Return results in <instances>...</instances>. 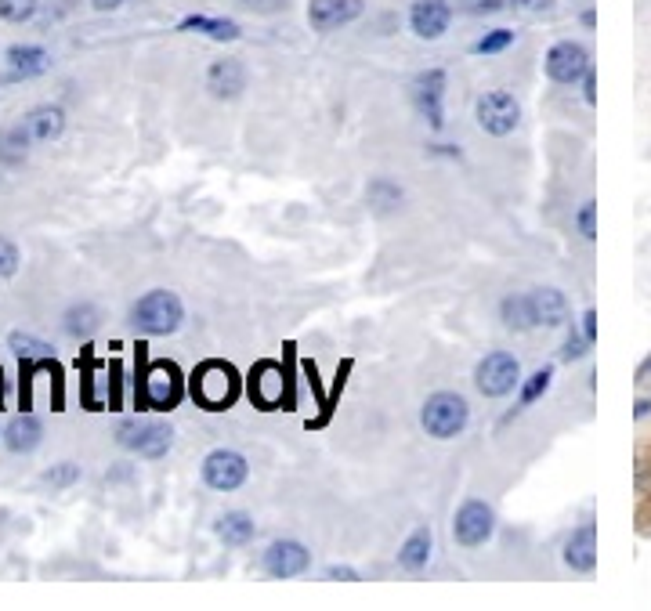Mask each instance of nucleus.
<instances>
[{"label": "nucleus", "mask_w": 651, "mask_h": 611, "mask_svg": "<svg viewBox=\"0 0 651 611\" xmlns=\"http://www.w3.org/2000/svg\"><path fill=\"white\" fill-rule=\"evenodd\" d=\"M192 395L199 398L203 409H228L239 395L236 369L228 366V362H217V358L203 362V366L192 373Z\"/></svg>", "instance_id": "nucleus-3"}, {"label": "nucleus", "mask_w": 651, "mask_h": 611, "mask_svg": "<svg viewBox=\"0 0 651 611\" xmlns=\"http://www.w3.org/2000/svg\"><path fill=\"white\" fill-rule=\"evenodd\" d=\"M550 384H554V366H543L536 369V373L525 380V387H521V409H529V405H536L539 398L547 395Z\"/></svg>", "instance_id": "nucleus-29"}, {"label": "nucleus", "mask_w": 651, "mask_h": 611, "mask_svg": "<svg viewBox=\"0 0 651 611\" xmlns=\"http://www.w3.org/2000/svg\"><path fill=\"white\" fill-rule=\"evenodd\" d=\"M521 384V362L510 351H489L474 369V387L485 398H503Z\"/></svg>", "instance_id": "nucleus-5"}, {"label": "nucleus", "mask_w": 651, "mask_h": 611, "mask_svg": "<svg viewBox=\"0 0 651 611\" xmlns=\"http://www.w3.org/2000/svg\"><path fill=\"white\" fill-rule=\"evenodd\" d=\"M326 575H330V579H359V572H355V568H348V564H330V568H326Z\"/></svg>", "instance_id": "nucleus-41"}, {"label": "nucleus", "mask_w": 651, "mask_h": 611, "mask_svg": "<svg viewBox=\"0 0 651 611\" xmlns=\"http://www.w3.org/2000/svg\"><path fill=\"white\" fill-rule=\"evenodd\" d=\"M214 532L225 546H246V543H254L257 525H254V517L246 514V510H228V514L217 517Z\"/></svg>", "instance_id": "nucleus-19"}, {"label": "nucleus", "mask_w": 651, "mask_h": 611, "mask_svg": "<svg viewBox=\"0 0 651 611\" xmlns=\"http://www.w3.org/2000/svg\"><path fill=\"white\" fill-rule=\"evenodd\" d=\"M583 98H586V105H597V73L594 69H586V76H583Z\"/></svg>", "instance_id": "nucleus-38"}, {"label": "nucleus", "mask_w": 651, "mask_h": 611, "mask_svg": "<svg viewBox=\"0 0 651 611\" xmlns=\"http://www.w3.org/2000/svg\"><path fill=\"white\" fill-rule=\"evenodd\" d=\"M138 409H174L181 398V380L174 362H156L149 373H142V384L134 387Z\"/></svg>", "instance_id": "nucleus-7"}, {"label": "nucleus", "mask_w": 651, "mask_h": 611, "mask_svg": "<svg viewBox=\"0 0 651 611\" xmlns=\"http://www.w3.org/2000/svg\"><path fill=\"white\" fill-rule=\"evenodd\" d=\"M586 69H590V51L583 44H576V40H557L547 51V76L554 84H579Z\"/></svg>", "instance_id": "nucleus-11"}, {"label": "nucleus", "mask_w": 651, "mask_h": 611, "mask_svg": "<svg viewBox=\"0 0 651 611\" xmlns=\"http://www.w3.org/2000/svg\"><path fill=\"white\" fill-rule=\"evenodd\" d=\"M185 322V304L174 290H149L131 308V326L142 337H170Z\"/></svg>", "instance_id": "nucleus-1"}, {"label": "nucleus", "mask_w": 651, "mask_h": 611, "mask_svg": "<svg viewBox=\"0 0 651 611\" xmlns=\"http://www.w3.org/2000/svg\"><path fill=\"white\" fill-rule=\"evenodd\" d=\"M366 196H369V203H373V210H380V214H391V210L402 207V188L387 178L369 181Z\"/></svg>", "instance_id": "nucleus-28"}, {"label": "nucleus", "mask_w": 651, "mask_h": 611, "mask_svg": "<svg viewBox=\"0 0 651 611\" xmlns=\"http://www.w3.org/2000/svg\"><path fill=\"white\" fill-rule=\"evenodd\" d=\"M507 8L525 11V15H539V11H550V8H554V0H507Z\"/></svg>", "instance_id": "nucleus-37"}, {"label": "nucleus", "mask_w": 651, "mask_h": 611, "mask_svg": "<svg viewBox=\"0 0 651 611\" xmlns=\"http://www.w3.org/2000/svg\"><path fill=\"white\" fill-rule=\"evenodd\" d=\"M474 116L489 138H507L521 123V105L510 91H485L474 105Z\"/></svg>", "instance_id": "nucleus-6"}, {"label": "nucleus", "mask_w": 651, "mask_h": 611, "mask_svg": "<svg viewBox=\"0 0 651 611\" xmlns=\"http://www.w3.org/2000/svg\"><path fill=\"white\" fill-rule=\"evenodd\" d=\"M246 11H257V15H275V11H286L290 0H239Z\"/></svg>", "instance_id": "nucleus-36"}, {"label": "nucleus", "mask_w": 651, "mask_h": 611, "mask_svg": "<svg viewBox=\"0 0 651 611\" xmlns=\"http://www.w3.org/2000/svg\"><path fill=\"white\" fill-rule=\"evenodd\" d=\"M449 22H453L449 0H413V8H409V29H413L420 40L445 37Z\"/></svg>", "instance_id": "nucleus-13"}, {"label": "nucleus", "mask_w": 651, "mask_h": 611, "mask_svg": "<svg viewBox=\"0 0 651 611\" xmlns=\"http://www.w3.org/2000/svg\"><path fill=\"white\" fill-rule=\"evenodd\" d=\"M510 44H514V29H492L474 44V55H500Z\"/></svg>", "instance_id": "nucleus-32"}, {"label": "nucleus", "mask_w": 651, "mask_h": 611, "mask_svg": "<svg viewBox=\"0 0 651 611\" xmlns=\"http://www.w3.org/2000/svg\"><path fill=\"white\" fill-rule=\"evenodd\" d=\"M48 66H51V55L44 51V47H37V44H15V47H8V69H11V76H40V73H48Z\"/></svg>", "instance_id": "nucleus-21"}, {"label": "nucleus", "mask_w": 651, "mask_h": 611, "mask_svg": "<svg viewBox=\"0 0 651 611\" xmlns=\"http://www.w3.org/2000/svg\"><path fill=\"white\" fill-rule=\"evenodd\" d=\"M261 564L272 579H293V575H304L312 568V550L297 539H275L261 557Z\"/></svg>", "instance_id": "nucleus-12"}, {"label": "nucleus", "mask_w": 651, "mask_h": 611, "mask_svg": "<svg viewBox=\"0 0 651 611\" xmlns=\"http://www.w3.org/2000/svg\"><path fill=\"white\" fill-rule=\"evenodd\" d=\"M203 481H207V489L214 492H236L246 478H250V463H246L243 452L236 449H214L207 452V460H203Z\"/></svg>", "instance_id": "nucleus-8"}, {"label": "nucleus", "mask_w": 651, "mask_h": 611, "mask_svg": "<svg viewBox=\"0 0 651 611\" xmlns=\"http://www.w3.org/2000/svg\"><path fill=\"white\" fill-rule=\"evenodd\" d=\"M445 84H449L445 69H427L413 80V105L431 131L445 127Z\"/></svg>", "instance_id": "nucleus-10"}, {"label": "nucleus", "mask_w": 651, "mask_h": 611, "mask_svg": "<svg viewBox=\"0 0 651 611\" xmlns=\"http://www.w3.org/2000/svg\"><path fill=\"white\" fill-rule=\"evenodd\" d=\"M565 564L572 572H594V564H597V528L594 525H583L568 536Z\"/></svg>", "instance_id": "nucleus-16"}, {"label": "nucleus", "mask_w": 651, "mask_h": 611, "mask_svg": "<svg viewBox=\"0 0 651 611\" xmlns=\"http://www.w3.org/2000/svg\"><path fill=\"white\" fill-rule=\"evenodd\" d=\"M40 481L48 485V489H55V492H62V489H73L76 481H80V467L76 463H69V460H62V463H51L44 474H40Z\"/></svg>", "instance_id": "nucleus-30"}, {"label": "nucleus", "mask_w": 651, "mask_h": 611, "mask_svg": "<svg viewBox=\"0 0 651 611\" xmlns=\"http://www.w3.org/2000/svg\"><path fill=\"white\" fill-rule=\"evenodd\" d=\"M507 8V0H478V4H471L474 15H492V11H503Z\"/></svg>", "instance_id": "nucleus-40"}, {"label": "nucleus", "mask_w": 651, "mask_h": 611, "mask_svg": "<svg viewBox=\"0 0 651 611\" xmlns=\"http://www.w3.org/2000/svg\"><path fill=\"white\" fill-rule=\"evenodd\" d=\"M576 228L583 239H597V203L594 199H586L583 207L576 210Z\"/></svg>", "instance_id": "nucleus-33"}, {"label": "nucleus", "mask_w": 651, "mask_h": 611, "mask_svg": "<svg viewBox=\"0 0 651 611\" xmlns=\"http://www.w3.org/2000/svg\"><path fill=\"white\" fill-rule=\"evenodd\" d=\"M19 264H22V257H19V250H15V243L0 235V279H11V275L19 272Z\"/></svg>", "instance_id": "nucleus-34"}, {"label": "nucleus", "mask_w": 651, "mask_h": 611, "mask_svg": "<svg viewBox=\"0 0 651 611\" xmlns=\"http://www.w3.org/2000/svg\"><path fill=\"white\" fill-rule=\"evenodd\" d=\"M362 0H312L308 4V22L319 33H333L340 26H351V22L362 15Z\"/></svg>", "instance_id": "nucleus-15"}, {"label": "nucleus", "mask_w": 651, "mask_h": 611, "mask_svg": "<svg viewBox=\"0 0 651 611\" xmlns=\"http://www.w3.org/2000/svg\"><path fill=\"white\" fill-rule=\"evenodd\" d=\"M116 442L134 456L145 460H163L174 445V427L170 423H145V420H123L116 427Z\"/></svg>", "instance_id": "nucleus-4"}, {"label": "nucleus", "mask_w": 651, "mask_h": 611, "mask_svg": "<svg viewBox=\"0 0 651 611\" xmlns=\"http://www.w3.org/2000/svg\"><path fill=\"white\" fill-rule=\"evenodd\" d=\"M91 4H95L98 11H116L123 4V0H91Z\"/></svg>", "instance_id": "nucleus-42"}, {"label": "nucleus", "mask_w": 651, "mask_h": 611, "mask_svg": "<svg viewBox=\"0 0 651 611\" xmlns=\"http://www.w3.org/2000/svg\"><path fill=\"white\" fill-rule=\"evenodd\" d=\"M33 134H29L26 120L11 123V127H4L0 131V163L4 167H15V163H22L29 156V149H33Z\"/></svg>", "instance_id": "nucleus-24"}, {"label": "nucleus", "mask_w": 651, "mask_h": 611, "mask_svg": "<svg viewBox=\"0 0 651 611\" xmlns=\"http://www.w3.org/2000/svg\"><path fill=\"white\" fill-rule=\"evenodd\" d=\"M586 351H590V340L579 337V333H568L565 348H561V358H565V362H576V358H583Z\"/></svg>", "instance_id": "nucleus-35"}, {"label": "nucleus", "mask_w": 651, "mask_h": 611, "mask_svg": "<svg viewBox=\"0 0 651 611\" xmlns=\"http://www.w3.org/2000/svg\"><path fill=\"white\" fill-rule=\"evenodd\" d=\"M0 376H4V373H0ZM0 402H4V380H0Z\"/></svg>", "instance_id": "nucleus-43"}, {"label": "nucleus", "mask_w": 651, "mask_h": 611, "mask_svg": "<svg viewBox=\"0 0 651 611\" xmlns=\"http://www.w3.org/2000/svg\"><path fill=\"white\" fill-rule=\"evenodd\" d=\"M500 319L514 333H529L536 322V308H532V293H507L500 301Z\"/></svg>", "instance_id": "nucleus-22"}, {"label": "nucleus", "mask_w": 651, "mask_h": 611, "mask_svg": "<svg viewBox=\"0 0 651 611\" xmlns=\"http://www.w3.org/2000/svg\"><path fill=\"white\" fill-rule=\"evenodd\" d=\"M40 438H44V427H40L37 416H29V413L15 416V420L4 427V445H8L11 452H22V456L37 449Z\"/></svg>", "instance_id": "nucleus-23"}, {"label": "nucleus", "mask_w": 651, "mask_h": 611, "mask_svg": "<svg viewBox=\"0 0 651 611\" xmlns=\"http://www.w3.org/2000/svg\"><path fill=\"white\" fill-rule=\"evenodd\" d=\"M583 337L590 340V344H597V311H583Z\"/></svg>", "instance_id": "nucleus-39"}, {"label": "nucleus", "mask_w": 651, "mask_h": 611, "mask_svg": "<svg viewBox=\"0 0 651 611\" xmlns=\"http://www.w3.org/2000/svg\"><path fill=\"white\" fill-rule=\"evenodd\" d=\"M467 420H471V405H467L463 395H456V391H434L424 402V409H420L424 431L431 438H438V442H449V438L463 434Z\"/></svg>", "instance_id": "nucleus-2"}, {"label": "nucleus", "mask_w": 651, "mask_h": 611, "mask_svg": "<svg viewBox=\"0 0 651 611\" xmlns=\"http://www.w3.org/2000/svg\"><path fill=\"white\" fill-rule=\"evenodd\" d=\"M207 91L217 102H236L246 91V66L239 58H217L207 69Z\"/></svg>", "instance_id": "nucleus-14"}, {"label": "nucleus", "mask_w": 651, "mask_h": 611, "mask_svg": "<svg viewBox=\"0 0 651 611\" xmlns=\"http://www.w3.org/2000/svg\"><path fill=\"white\" fill-rule=\"evenodd\" d=\"M496 532V514H492L489 503L482 499H467L453 517V536L460 546L474 550V546H485Z\"/></svg>", "instance_id": "nucleus-9"}, {"label": "nucleus", "mask_w": 651, "mask_h": 611, "mask_svg": "<svg viewBox=\"0 0 651 611\" xmlns=\"http://www.w3.org/2000/svg\"><path fill=\"white\" fill-rule=\"evenodd\" d=\"M22 120H26L29 134L37 141H58L62 131H66V113H62V105H37V109H29Z\"/></svg>", "instance_id": "nucleus-18"}, {"label": "nucleus", "mask_w": 651, "mask_h": 611, "mask_svg": "<svg viewBox=\"0 0 651 611\" xmlns=\"http://www.w3.org/2000/svg\"><path fill=\"white\" fill-rule=\"evenodd\" d=\"M181 33H203L210 40H239V26L232 19H210V15H189V19L178 22Z\"/></svg>", "instance_id": "nucleus-25"}, {"label": "nucleus", "mask_w": 651, "mask_h": 611, "mask_svg": "<svg viewBox=\"0 0 651 611\" xmlns=\"http://www.w3.org/2000/svg\"><path fill=\"white\" fill-rule=\"evenodd\" d=\"M62 326H66V333L73 340H91L98 333V326H102V315H98L95 304H73V308L66 311V319H62Z\"/></svg>", "instance_id": "nucleus-26"}, {"label": "nucleus", "mask_w": 651, "mask_h": 611, "mask_svg": "<svg viewBox=\"0 0 651 611\" xmlns=\"http://www.w3.org/2000/svg\"><path fill=\"white\" fill-rule=\"evenodd\" d=\"M37 8H40V0H0V19L22 26V22H29L37 15Z\"/></svg>", "instance_id": "nucleus-31"}, {"label": "nucleus", "mask_w": 651, "mask_h": 611, "mask_svg": "<svg viewBox=\"0 0 651 611\" xmlns=\"http://www.w3.org/2000/svg\"><path fill=\"white\" fill-rule=\"evenodd\" d=\"M8 348L19 362H44V358H51V344H44L40 337H29V333H19V329L8 337Z\"/></svg>", "instance_id": "nucleus-27"}, {"label": "nucleus", "mask_w": 651, "mask_h": 611, "mask_svg": "<svg viewBox=\"0 0 651 611\" xmlns=\"http://www.w3.org/2000/svg\"><path fill=\"white\" fill-rule=\"evenodd\" d=\"M532 308H536V322L539 326H565L568 322V301L565 293L554 290V286H539V290H532Z\"/></svg>", "instance_id": "nucleus-17"}, {"label": "nucleus", "mask_w": 651, "mask_h": 611, "mask_svg": "<svg viewBox=\"0 0 651 611\" xmlns=\"http://www.w3.org/2000/svg\"><path fill=\"white\" fill-rule=\"evenodd\" d=\"M431 550H434L431 528L420 525L406 543L398 546V568H406V572H424L427 561H431Z\"/></svg>", "instance_id": "nucleus-20"}]
</instances>
